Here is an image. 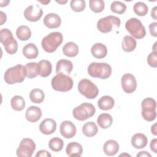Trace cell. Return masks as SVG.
<instances>
[{"instance_id": "15", "label": "cell", "mask_w": 157, "mask_h": 157, "mask_svg": "<svg viewBox=\"0 0 157 157\" xmlns=\"http://www.w3.org/2000/svg\"><path fill=\"white\" fill-rule=\"evenodd\" d=\"M56 129V123L52 118L44 120L39 125L40 131L45 135L53 134Z\"/></svg>"}, {"instance_id": "8", "label": "cell", "mask_w": 157, "mask_h": 157, "mask_svg": "<svg viewBox=\"0 0 157 157\" xmlns=\"http://www.w3.org/2000/svg\"><path fill=\"white\" fill-rule=\"evenodd\" d=\"M95 112V107L92 104L84 102L73 109L72 115L76 120L84 121L93 117Z\"/></svg>"}, {"instance_id": "18", "label": "cell", "mask_w": 157, "mask_h": 157, "mask_svg": "<svg viewBox=\"0 0 157 157\" xmlns=\"http://www.w3.org/2000/svg\"><path fill=\"white\" fill-rule=\"evenodd\" d=\"M42 116V111L37 106H30L29 107L25 113V117L26 120L29 122H36Z\"/></svg>"}, {"instance_id": "42", "label": "cell", "mask_w": 157, "mask_h": 157, "mask_svg": "<svg viewBox=\"0 0 157 157\" xmlns=\"http://www.w3.org/2000/svg\"><path fill=\"white\" fill-rule=\"evenodd\" d=\"M150 147L151 151H153L155 153H157V139H153L151 140L150 144Z\"/></svg>"}, {"instance_id": "22", "label": "cell", "mask_w": 157, "mask_h": 157, "mask_svg": "<svg viewBox=\"0 0 157 157\" xmlns=\"http://www.w3.org/2000/svg\"><path fill=\"white\" fill-rule=\"evenodd\" d=\"M39 75L42 77H47L50 75L52 71L51 63L47 59H42L38 63Z\"/></svg>"}, {"instance_id": "24", "label": "cell", "mask_w": 157, "mask_h": 157, "mask_svg": "<svg viewBox=\"0 0 157 157\" xmlns=\"http://www.w3.org/2000/svg\"><path fill=\"white\" fill-rule=\"evenodd\" d=\"M22 52L27 59H34L37 57L39 50L37 46L33 43H29L23 48Z\"/></svg>"}, {"instance_id": "14", "label": "cell", "mask_w": 157, "mask_h": 157, "mask_svg": "<svg viewBox=\"0 0 157 157\" xmlns=\"http://www.w3.org/2000/svg\"><path fill=\"white\" fill-rule=\"evenodd\" d=\"M61 134L66 139L72 138L76 134V127L71 121H63L59 127Z\"/></svg>"}, {"instance_id": "49", "label": "cell", "mask_w": 157, "mask_h": 157, "mask_svg": "<svg viewBox=\"0 0 157 157\" xmlns=\"http://www.w3.org/2000/svg\"><path fill=\"white\" fill-rule=\"evenodd\" d=\"M156 42L154 44V45H153V52H156Z\"/></svg>"}, {"instance_id": "40", "label": "cell", "mask_w": 157, "mask_h": 157, "mask_svg": "<svg viewBox=\"0 0 157 157\" xmlns=\"http://www.w3.org/2000/svg\"><path fill=\"white\" fill-rule=\"evenodd\" d=\"M149 30L150 34L153 37L157 36V23L153 22L149 25Z\"/></svg>"}, {"instance_id": "28", "label": "cell", "mask_w": 157, "mask_h": 157, "mask_svg": "<svg viewBox=\"0 0 157 157\" xmlns=\"http://www.w3.org/2000/svg\"><path fill=\"white\" fill-rule=\"evenodd\" d=\"M136 40L130 36H125L122 41L121 47L123 50L126 52H131L134 50L136 47Z\"/></svg>"}, {"instance_id": "38", "label": "cell", "mask_w": 157, "mask_h": 157, "mask_svg": "<svg viewBox=\"0 0 157 157\" xmlns=\"http://www.w3.org/2000/svg\"><path fill=\"white\" fill-rule=\"evenodd\" d=\"M70 6L72 10L76 12H80L84 10L86 7V3L84 0H72Z\"/></svg>"}, {"instance_id": "2", "label": "cell", "mask_w": 157, "mask_h": 157, "mask_svg": "<svg viewBox=\"0 0 157 157\" xmlns=\"http://www.w3.org/2000/svg\"><path fill=\"white\" fill-rule=\"evenodd\" d=\"M26 77L25 66L17 64L9 68L5 72L4 78L7 84L12 85L23 82Z\"/></svg>"}, {"instance_id": "35", "label": "cell", "mask_w": 157, "mask_h": 157, "mask_svg": "<svg viewBox=\"0 0 157 157\" xmlns=\"http://www.w3.org/2000/svg\"><path fill=\"white\" fill-rule=\"evenodd\" d=\"M89 6L93 12L100 13L104 9L105 3L102 0H90L89 1Z\"/></svg>"}, {"instance_id": "48", "label": "cell", "mask_w": 157, "mask_h": 157, "mask_svg": "<svg viewBox=\"0 0 157 157\" xmlns=\"http://www.w3.org/2000/svg\"><path fill=\"white\" fill-rule=\"evenodd\" d=\"M56 2H58V3H59V4H65V3H66L67 1H56Z\"/></svg>"}, {"instance_id": "12", "label": "cell", "mask_w": 157, "mask_h": 157, "mask_svg": "<svg viewBox=\"0 0 157 157\" xmlns=\"http://www.w3.org/2000/svg\"><path fill=\"white\" fill-rule=\"evenodd\" d=\"M121 83L123 91L128 94L132 93L137 88L136 78L132 74L129 73H126L122 76Z\"/></svg>"}, {"instance_id": "31", "label": "cell", "mask_w": 157, "mask_h": 157, "mask_svg": "<svg viewBox=\"0 0 157 157\" xmlns=\"http://www.w3.org/2000/svg\"><path fill=\"white\" fill-rule=\"evenodd\" d=\"M98 131V128L95 123L93 121H89L85 123L82 127L83 134L86 137L94 136Z\"/></svg>"}, {"instance_id": "7", "label": "cell", "mask_w": 157, "mask_h": 157, "mask_svg": "<svg viewBox=\"0 0 157 157\" xmlns=\"http://www.w3.org/2000/svg\"><path fill=\"white\" fill-rule=\"evenodd\" d=\"M125 28L129 34L134 38L140 39L146 35L145 26L136 18H131L125 23Z\"/></svg>"}, {"instance_id": "3", "label": "cell", "mask_w": 157, "mask_h": 157, "mask_svg": "<svg viewBox=\"0 0 157 157\" xmlns=\"http://www.w3.org/2000/svg\"><path fill=\"white\" fill-rule=\"evenodd\" d=\"M63 40V37L61 33L52 32L42 39V47L46 52L53 53L61 44Z\"/></svg>"}, {"instance_id": "10", "label": "cell", "mask_w": 157, "mask_h": 157, "mask_svg": "<svg viewBox=\"0 0 157 157\" xmlns=\"http://www.w3.org/2000/svg\"><path fill=\"white\" fill-rule=\"evenodd\" d=\"M78 90L82 95L89 99L95 98L99 93L97 86L91 80L86 78H83L79 82Z\"/></svg>"}, {"instance_id": "29", "label": "cell", "mask_w": 157, "mask_h": 157, "mask_svg": "<svg viewBox=\"0 0 157 157\" xmlns=\"http://www.w3.org/2000/svg\"><path fill=\"white\" fill-rule=\"evenodd\" d=\"M16 35L19 40L25 41L31 37V31L28 26L21 25L17 28L16 30Z\"/></svg>"}, {"instance_id": "36", "label": "cell", "mask_w": 157, "mask_h": 157, "mask_svg": "<svg viewBox=\"0 0 157 157\" xmlns=\"http://www.w3.org/2000/svg\"><path fill=\"white\" fill-rule=\"evenodd\" d=\"M133 10L134 13L139 16H145L148 13V7L144 2H137L134 5Z\"/></svg>"}, {"instance_id": "17", "label": "cell", "mask_w": 157, "mask_h": 157, "mask_svg": "<svg viewBox=\"0 0 157 157\" xmlns=\"http://www.w3.org/2000/svg\"><path fill=\"white\" fill-rule=\"evenodd\" d=\"M44 25L50 29L57 28L61 23V19L60 17L56 13H50L45 15L44 18Z\"/></svg>"}, {"instance_id": "25", "label": "cell", "mask_w": 157, "mask_h": 157, "mask_svg": "<svg viewBox=\"0 0 157 157\" xmlns=\"http://www.w3.org/2000/svg\"><path fill=\"white\" fill-rule=\"evenodd\" d=\"M114 105L115 101L110 96H104L101 97L98 102L99 108L103 110H110L113 107Z\"/></svg>"}, {"instance_id": "20", "label": "cell", "mask_w": 157, "mask_h": 157, "mask_svg": "<svg viewBox=\"0 0 157 157\" xmlns=\"http://www.w3.org/2000/svg\"><path fill=\"white\" fill-rule=\"evenodd\" d=\"M66 152L69 156H81L83 153V148L78 142H72L67 145Z\"/></svg>"}, {"instance_id": "47", "label": "cell", "mask_w": 157, "mask_h": 157, "mask_svg": "<svg viewBox=\"0 0 157 157\" xmlns=\"http://www.w3.org/2000/svg\"><path fill=\"white\" fill-rule=\"evenodd\" d=\"M9 3V1H1V7H4V6H7L8 5V4Z\"/></svg>"}, {"instance_id": "27", "label": "cell", "mask_w": 157, "mask_h": 157, "mask_svg": "<svg viewBox=\"0 0 157 157\" xmlns=\"http://www.w3.org/2000/svg\"><path fill=\"white\" fill-rule=\"evenodd\" d=\"M113 123V118L111 115L104 113L99 115L97 118V123L102 129H107L109 128Z\"/></svg>"}, {"instance_id": "32", "label": "cell", "mask_w": 157, "mask_h": 157, "mask_svg": "<svg viewBox=\"0 0 157 157\" xmlns=\"http://www.w3.org/2000/svg\"><path fill=\"white\" fill-rule=\"evenodd\" d=\"M10 105L12 109L14 110L21 111L25 107V101L22 96L16 95L11 99Z\"/></svg>"}, {"instance_id": "23", "label": "cell", "mask_w": 157, "mask_h": 157, "mask_svg": "<svg viewBox=\"0 0 157 157\" xmlns=\"http://www.w3.org/2000/svg\"><path fill=\"white\" fill-rule=\"evenodd\" d=\"M104 153L107 156H113L119 150V144L114 140H109L106 141L103 146Z\"/></svg>"}, {"instance_id": "11", "label": "cell", "mask_w": 157, "mask_h": 157, "mask_svg": "<svg viewBox=\"0 0 157 157\" xmlns=\"http://www.w3.org/2000/svg\"><path fill=\"white\" fill-rule=\"evenodd\" d=\"M35 150L34 142L31 139L24 138L20 142L16 153L18 157H31Z\"/></svg>"}, {"instance_id": "9", "label": "cell", "mask_w": 157, "mask_h": 157, "mask_svg": "<svg viewBox=\"0 0 157 157\" xmlns=\"http://www.w3.org/2000/svg\"><path fill=\"white\" fill-rule=\"evenodd\" d=\"M142 116L147 121H152L156 117V102L151 98H145L141 102Z\"/></svg>"}, {"instance_id": "45", "label": "cell", "mask_w": 157, "mask_h": 157, "mask_svg": "<svg viewBox=\"0 0 157 157\" xmlns=\"http://www.w3.org/2000/svg\"><path fill=\"white\" fill-rule=\"evenodd\" d=\"M151 16L155 20H157L156 18V6H155L151 11Z\"/></svg>"}, {"instance_id": "30", "label": "cell", "mask_w": 157, "mask_h": 157, "mask_svg": "<svg viewBox=\"0 0 157 157\" xmlns=\"http://www.w3.org/2000/svg\"><path fill=\"white\" fill-rule=\"evenodd\" d=\"M25 68L26 76L29 78L36 77L39 75V67L37 63H28L25 66Z\"/></svg>"}, {"instance_id": "33", "label": "cell", "mask_w": 157, "mask_h": 157, "mask_svg": "<svg viewBox=\"0 0 157 157\" xmlns=\"http://www.w3.org/2000/svg\"><path fill=\"white\" fill-rule=\"evenodd\" d=\"M29 98L33 102L40 104L44 101L45 94L42 90L39 88H34L29 93Z\"/></svg>"}, {"instance_id": "34", "label": "cell", "mask_w": 157, "mask_h": 157, "mask_svg": "<svg viewBox=\"0 0 157 157\" xmlns=\"http://www.w3.org/2000/svg\"><path fill=\"white\" fill-rule=\"evenodd\" d=\"M63 140L58 137H55L51 139L48 142L49 148L53 151H61L63 149Z\"/></svg>"}, {"instance_id": "50", "label": "cell", "mask_w": 157, "mask_h": 157, "mask_svg": "<svg viewBox=\"0 0 157 157\" xmlns=\"http://www.w3.org/2000/svg\"><path fill=\"white\" fill-rule=\"evenodd\" d=\"M50 2V1H47V2H42V1H41L40 2H41V3H42V4H47V3H49Z\"/></svg>"}, {"instance_id": "16", "label": "cell", "mask_w": 157, "mask_h": 157, "mask_svg": "<svg viewBox=\"0 0 157 157\" xmlns=\"http://www.w3.org/2000/svg\"><path fill=\"white\" fill-rule=\"evenodd\" d=\"M72 69V63L71 61L65 59L59 60L56 65V72L57 74H62L64 75H69L71 73Z\"/></svg>"}, {"instance_id": "1", "label": "cell", "mask_w": 157, "mask_h": 157, "mask_svg": "<svg viewBox=\"0 0 157 157\" xmlns=\"http://www.w3.org/2000/svg\"><path fill=\"white\" fill-rule=\"evenodd\" d=\"M88 74L94 78H108L112 74L111 66L106 63H91L88 67Z\"/></svg>"}, {"instance_id": "41", "label": "cell", "mask_w": 157, "mask_h": 157, "mask_svg": "<svg viewBox=\"0 0 157 157\" xmlns=\"http://www.w3.org/2000/svg\"><path fill=\"white\" fill-rule=\"evenodd\" d=\"M36 157H51V154L45 150H41L40 151H38L37 153L35 155Z\"/></svg>"}, {"instance_id": "26", "label": "cell", "mask_w": 157, "mask_h": 157, "mask_svg": "<svg viewBox=\"0 0 157 157\" xmlns=\"http://www.w3.org/2000/svg\"><path fill=\"white\" fill-rule=\"evenodd\" d=\"M79 49L78 45L73 42H67L63 47V53L64 55L68 57H74L78 53Z\"/></svg>"}, {"instance_id": "39", "label": "cell", "mask_w": 157, "mask_h": 157, "mask_svg": "<svg viewBox=\"0 0 157 157\" xmlns=\"http://www.w3.org/2000/svg\"><path fill=\"white\" fill-rule=\"evenodd\" d=\"M147 63L150 66L152 67H156L157 66V57L156 52H151L147 57Z\"/></svg>"}, {"instance_id": "37", "label": "cell", "mask_w": 157, "mask_h": 157, "mask_svg": "<svg viewBox=\"0 0 157 157\" xmlns=\"http://www.w3.org/2000/svg\"><path fill=\"white\" fill-rule=\"evenodd\" d=\"M110 10L114 13L122 14L124 13L126 10V6L122 2L113 1L110 5Z\"/></svg>"}, {"instance_id": "21", "label": "cell", "mask_w": 157, "mask_h": 157, "mask_svg": "<svg viewBox=\"0 0 157 157\" xmlns=\"http://www.w3.org/2000/svg\"><path fill=\"white\" fill-rule=\"evenodd\" d=\"M92 55L98 59L104 58L107 54V49L106 46L102 43H96L91 48Z\"/></svg>"}, {"instance_id": "5", "label": "cell", "mask_w": 157, "mask_h": 157, "mask_svg": "<svg viewBox=\"0 0 157 157\" xmlns=\"http://www.w3.org/2000/svg\"><path fill=\"white\" fill-rule=\"evenodd\" d=\"M73 80L67 75L59 74L54 76L51 81L52 88L56 91L66 92L71 90L73 86Z\"/></svg>"}, {"instance_id": "51", "label": "cell", "mask_w": 157, "mask_h": 157, "mask_svg": "<svg viewBox=\"0 0 157 157\" xmlns=\"http://www.w3.org/2000/svg\"><path fill=\"white\" fill-rule=\"evenodd\" d=\"M123 155H126V156H131L129 155H128V154H121V155H120V156H123Z\"/></svg>"}, {"instance_id": "6", "label": "cell", "mask_w": 157, "mask_h": 157, "mask_svg": "<svg viewBox=\"0 0 157 157\" xmlns=\"http://www.w3.org/2000/svg\"><path fill=\"white\" fill-rule=\"evenodd\" d=\"M120 19L113 15H109L100 18L97 22V28L102 33H107L115 30L120 26Z\"/></svg>"}, {"instance_id": "43", "label": "cell", "mask_w": 157, "mask_h": 157, "mask_svg": "<svg viewBox=\"0 0 157 157\" xmlns=\"http://www.w3.org/2000/svg\"><path fill=\"white\" fill-rule=\"evenodd\" d=\"M136 156H140V157H151V155L147 152V151H139V153L137 154Z\"/></svg>"}, {"instance_id": "19", "label": "cell", "mask_w": 157, "mask_h": 157, "mask_svg": "<svg viewBox=\"0 0 157 157\" xmlns=\"http://www.w3.org/2000/svg\"><path fill=\"white\" fill-rule=\"evenodd\" d=\"M131 144L136 149H141L146 147L148 142L147 136L142 133H136L131 137Z\"/></svg>"}, {"instance_id": "44", "label": "cell", "mask_w": 157, "mask_h": 157, "mask_svg": "<svg viewBox=\"0 0 157 157\" xmlns=\"http://www.w3.org/2000/svg\"><path fill=\"white\" fill-rule=\"evenodd\" d=\"M6 20H7L6 14L4 13L3 12L1 11V25H2V24L6 21Z\"/></svg>"}, {"instance_id": "4", "label": "cell", "mask_w": 157, "mask_h": 157, "mask_svg": "<svg viewBox=\"0 0 157 157\" xmlns=\"http://www.w3.org/2000/svg\"><path fill=\"white\" fill-rule=\"evenodd\" d=\"M0 41L6 52L10 55L15 54L18 50V43L14 39L12 32L7 28L0 31Z\"/></svg>"}, {"instance_id": "13", "label": "cell", "mask_w": 157, "mask_h": 157, "mask_svg": "<svg viewBox=\"0 0 157 157\" xmlns=\"http://www.w3.org/2000/svg\"><path fill=\"white\" fill-rule=\"evenodd\" d=\"M25 18L29 21H37L42 16V9L38 5H31L26 8L24 12Z\"/></svg>"}, {"instance_id": "46", "label": "cell", "mask_w": 157, "mask_h": 157, "mask_svg": "<svg viewBox=\"0 0 157 157\" xmlns=\"http://www.w3.org/2000/svg\"><path fill=\"white\" fill-rule=\"evenodd\" d=\"M151 133L155 135V136H156L157 135V132H156V123H155L153 124L151 127Z\"/></svg>"}]
</instances>
